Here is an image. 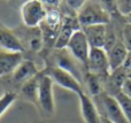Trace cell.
<instances>
[{
	"label": "cell",
	"mask_w": 131,
	"mask_h": 123,
	"mask_svg": "<svg viewBox=\"0 0 131 123\" xmlns=\"http://www.w3.org/2000/svg\"><path fill=\"white\" fill-rule=\"evenodd\" d=\"M128 77H129V75H128V73L125 71V69L123 67L111 71V74L105 81L106 93L111 94L113 97H115L117 93H120L123 84H124V82L127 81Z\"/></svg>",
	"instance_id": "cell-15"
},
{
	"label": "cell",
	"mask_w": 131,
	"mask_h": 123,
	"mask_svg": "<svg viewBox=\"0 0 131 123\" xmlns=\"http://www.w3.org/2000/svg\"><path fill=\"white\" fill-rule=\"evenodd\" d=\"M106 52H107V55H108L109 68H111V71H113L115 69L123 67L125 60H127L129 51H128L124 41L117 40L115 45L109 48L108 51H106Z\"/></svg>",
	"instance_id": "cell-16"
},
{
	"label": "cell",
	"mask_w": 131,
	"mask_h": 123,
	"mask_svg": "<svg viewBox=\"0 0 131 123\" xmlns=\"http://www.w3.org/2000/svg\"><path fill=\"white\" fill-rule=\"evenodd\" d=\"M40 71L38 70V68L36 67V64L34 63L30 60H23L18 67L15 69V71L12 75V78H13V82L15 83H25L27 81L31 80L32 77L37 76Z\"/></svg>",
	"instance_id": "cell-18"
},
{
	"label": "cell",
	"mask_w": 131,
	"mask_h": 123,
	"mask_svg": "<svg viewBox=\"0 0 131 123\" xmlns=\"http://www.w3.org/2000/svg\"><path fill=\"white\" fill-rule=\"evenodd\" d=\"M53 81L45 71L38 75V107L45 114L53 115L55 110L54 96H53Z\"/></svg>",
	"instance_id": "cell-3"
},
{
	"label": "cell",
	"mask_w": 131,
	"mask_h": 123,
	"mask_svg": "<svg viewBox=\"0 0 131 123\" xmlns=\"http://www.w3.org/2000/svg\"><path fill=\"white\" fill-rule=\"evenodd\" d=\"M18 38L21 39L24 48H29V50L34 51V52H39L43 50L44 45V38L43 33L39 27L37 28H28L23 27L18 30H14Z\"/></svg>",
	"instance_id": "cell-11"
},
{
	"label": "cell",
	"mask_w": 131,
	"mask_h": 123,
	"mask_svg": "<svg viewBox=\"0 0 131 123\" xmlns=\"http://www.w3.org/2000/svg\"><path fill=\"white\" fill-rule=\"evenodd\" d=\"M123 68L125 69L128 75L131 76V52L128 53V57H127V60H125L124 64H123Z\"/></svg>",
	"instance_id": "cell-28"
},
{
	"label": "cell",
	"mask_w": 131,
	"mask_h": 123,
	"mask_svg": "<svg viewBox=\"0 0 131 123\" xmlns=\"http://www.w3.org/2000/svg\"><path fill=\"white\" fill-rule=\"evenodd\" d=\"M86 1H88V0H66L67 6L69 7L71 10H75L76 13L79 10V8H81Z\"/></svg>",
	"instance_id": "cell-25"
},
{
	"label": "cell",
	"mask_w": 131,
	"mask_h": 123,
	"mask_svg": "<svg viewBox=\"0 0 131 123\" xmlns=\"http://www.w3.org/2000/svg\"><path fill=\"white\" fill-rule=\"evenodd\" d=\"M116 100L118 101V104H120L121 108H122L123 113H124L125 117H127L128 122L131 123V99L128 98V97H125L123 93H117L115 96Z\"/></svg>",
	"instance_id": "cell-22"
},
{
	"label": "cell",
	"mask_w": 131,
	"mask_h": 123,
	"mask_svg": "<svg viewBox=\"0 0 131 123\" xmlns=\"http://www.w3.org/2000/svg\"><path fill=\"white\" fill-rule=\"evenodd\" d=\"M20 12L24 27L37 28L45 18L47 7L39 0H27L21 6Z\"/></svg>",
	"instance_id": "cell-4"
},
{
	"label": "cell",
	"mask_w": 131,
	"mask_h": 123,
	"mask_svg": "<svg viewBox=\"0 0 131 123\" xmlns=\"http://www.w3.org/2000/svg\"><path fill=\"white\" fill-rule=\"evenodd\" d=\"M121 93H123L125 97L131 99V76L127 78V81L124 82L122 86V90H121Z\"/></svg>",
	"instance_id": "cell-26"
},
{
	"label": "cell",
	"mask_w": 131,
	"mask_h": 123,
	"mask_svg": "<svg viewBox=\"0 0 131 123\" xmlns=\"http://www.w3.org/2000/svg\"><path fill=\"white\" fill-rule=\"evenodd\" d=\"M86 71L100 76L106 81V78L111 74V68H109L108 55L105 48L91 47L86 64Z\"/></svg>",
	"instance_id": "cell-6"
},
{
	"label": "cell",
	"mask_w": 131,
	"mask_h": 123,
	"mask_svg": "<svg viewBox=\"0 0 131 123\" xmlns=\"http://www.w3.org/2000/svg\"><path fill=\"white\" fill-rule=\"evenodd\" d=\"M23 60V53L0 50V77L13 75Z\"/></svg>",
	"instance_id": "cell-13"
},
{
	"label": "cell",
	"mask_w": 131,
	"mask_h": 123,
	"mask_svg": "<svg viewBox=\"0 0 131 123\" xmlns=\"http://www.w3.org/2000/svg\"><path fill=\"white\" fill-rule=\"evenodd\" d=\"M84 83L86 84V89H88L89 93L91 94V97L97 98V97H99L102 92H105L104 91L105 80L101 78L100 76L86 71L85 76H84Z\"/></svg>",
	"instance_id": "cell-19"
},
{
	"label": "cell",
	"mask_w": 131,
	"mask_h": 123,
	"mask_svg": "<svg viewBox=\"0 0 131 123\" xmlns=\"http://www.w3.org/2000/svg\"><path fill=\"white\" fill-rule=\"evenodd\" d=\"M15 99H16V93L15 92H12V91L5 92V93L0 97V117L13 105Z\"/></svg>",
	"instance_id": "cell-21"
},
{
	"label": "cell",
	"mask_w": 131,
	"mask_h": 123,
	"mask_svg": "<svg viewBox=\"0 0 131 123\" xmlns=\"http://www.w3.org/2000/svg\"><path fill=\"white\" fill-rule=\"evenodd\" d=\"M95 99L99 101L104 117H106L107 120H109L113 123H129L115 97L111 96L106 92H102Z\"/></svg>",
	"instance_id": "cell-8"
},
{
	"label": "cell",
	"mask_w": 131,
	"mask_h": 123,
	"mask_svg": "<svg viewBox=\"0 0 131 123\" xmlns=\"http://www.w3.org/2000/svg\"><path fill=\"white\" fill-rule=\"evenodd\" d=\"M116 12L120 15L128 17L131 15V0H116Z\"/></svg>",
	"instance_id": "cell-23"
},
{
	"label": "cell",
	"mask_w": 131,
	"mask_h": 123,
	"mask_svg": "<svg viewBox=\"0 0 131 123\" xmlns=\"http://www.w3.org/2000/svg\"><path fill=\"white\" fill-rule=\"evenodd\" d=\"M98 2H99L111 15L113 13H117V12H116V4H115L116 0H99Z\"/></svg>",
	"instance_id": "cell-24"
},
{
	"label": "cell",
	"mask_w": 131,
	"mask_h": 123,
	"mask_svg": "<svg viewBox=\"0 0 131 123\" xmlns=\"http://www.w3.org/2000/svg\"><path fill=\"white\" fill-rule=\"evenodd\" d=\"M81 28L97 24H108L111 22V14L98 1L88 0L76 13Z\"/></svg>",
	"instance_id": "cell-1"
},
{
	"label": "cell",
	"mask_w": 131,
	"mask_h": 123,
	"mask_svg": "<svg viewBox=\"0 0 131 123\" xmlns=\"http://www.w3.org/2000/svg\"><path fill=\"white\" fill-rule=\"evenodd\" d=\"M79 104H81V114L85 123H102L101 115L99 114L98 107L90 96L86 93H82L78 96Z\"/></svg>",
	"instance_id": "cell-14"
},
{
	"label": "cell",
	"mask_w": 131,
	"mask_h": 123,
	"mask_svg": "<svg viewBox=\"0 0 131 123\" xmlns=\"http://www.w3.org/2000/svg\"><path fill=\"white\" fill-rule=\"evenodd\" d=\"M127 20L129 21V23L131 24V15H129V16H128V17H127Z\"/></svg>",
	"instance_id": "cell-30"
},
{
	"label": "cell",
	"mask_w": 131,
	"mask_h": 123,
	"mask_svg": "<svg viewBox=\"0 0 131 123\" xmlns=\"http://www.w3.org/2000/svg\"><path fill=\"white\" fill-rule=\"evenodd\" d=\"M44 71L52 78L53 83L58 84L59 86L63 87V89L68 90L70 92H74L77 96H81L82 93H85L82 83L77 78H75L71 74L68 73V71H66L61 68H58L55 66L47 67Z\"/></svg>",
	"instance_id": "cell-5"
},
{
	"label": "cell",
	"mask_w": 131,
	"mask_h": 123,
	"mask_svg": "<svg viewBox=\"0 0 131 123\" xmlns=\"http://www.w3.org/2000/svg\"><path fill=\"white\" fill-rule=\"evenodd\" d=\"M39 1L43 2L47 8H58L62 0H39Z\"/></svg>",
	"instance_id": "cell-27"
},
{
	"label": "cell",
	"mask_w": 131,
	"mask_h": 123,
	"mask_svg": "<svg viewBox=\"0 0 131 123\" xmlns=\"http://www.w3.org/2000/svg\"><path fill=\"white\" fill-rule=\"evenodd\" d=\"M66 48H67L70 52V54L78 62H81L86 69V64H88V59H89V54H90L91 46H90V44H89L88 38H86L83 30L79 29L72 35Z\"/></svg>",
	"instance_id": "cell-9"
},
{
	"label": "cell",
	"mask_w": 131,
	"mask_h": 123,
	"mask_svg": "<svg viewBox=\"0 0 131 123\" xmlns=\"http://www.w3.org/2000/svg\"><path fill=\"white\" fill-rule=\"evenodd\" d=\"M0 50L20 53H23L25 51L16 32L2 24H0Z\"/></svg>",
	"instance_id": "cell-12"
},
{
	"label": "cell",
	"mask_w": 131,
	"mask_h": 123,
	"mask_svg": "<svg viewBox=\"0 0 131 123\" xmlns=\"http://www.w3.org/2000/svg\"><path fill=\"white\" fill-rule=\"evenodd\" d=\"M84 31L88 41L91 47H105V41H106V33H107V24H97L90 25V27L82 28Z\"/></svg>",
	"instance_id": "cell-17"
},
{
	"label": "cell",
	"mask_w": 131,
	"mask_h": 123,
	"mask_svg": "<svg viewBox=\"0 0 131 123\" xmlns=\"http://www.w3.org/2000/svg\"><path fill=\"white\" fill-rule=\"evenodd\" d=\"M54 63H55L54 64L55 67L68 71V73L71 74L75 78H77V80L83 84L84 76H85V73L83 71L84 66L70 54V52L67 48H63V50H55ZM84 68H85V67H84Z\"/></svg>",
	"instance_id": "cell-7"
},
{
	"label": "cell",
	"mask_w": 131,
	"mask_h": 123,
	"mask_svg": "<svg viewBox=\"0 0 131 123\" xmlns=\"http://www.w3.org/2000/svg\"><path fill=\"white\" fill-rule=\"evenodd\" d=\"M62 21H63V14L59 9L47 8L45 18L39 25L45 45H52L54 47V43L58 38L60 29H61Z\"/></svg>",
	"instance_id": "cell-2"
},
{
	"label": "cell",
	"mask_w": 131,
	"mask_h": 123,
	"mask_svg": "<svg viewBox=\"0 0 131 123\" xmlns=\"http://www.w3.org/2000/svg\"><path fill=\"white\" fill-rule=\"evenodd\" d=\"M101 122L102 123H113V122H111L109 120H107L106 117H104V116H101Z\"/></svg>",
	"instance_id": "cell-29"
},
{
	"label": "cell",
	"mask_w": 131,
	"mask_h": 123,
	"mask_svg": "<svg viewBox=\"0 0 131 123\" xmlns=\"http://www.w3.org/2000/svg\"><path fill=\"white\" fill-rule=\"evenodd\" d=\"M38 75L21 85V94L23 98L37 106H38Z\"/></svg>",
	"instance_id": "cell-20"
},
{
	"label": "cell",
	"mask_w": 131,
	"mask_h": 123,
	"mask_svg": "<svg viewBox=\"0 0 131 123\" xmlns=\"http://www.w3.org/2000/svg\"><path fill=\"white\" fill-rule=\"evenodd\" d=\"M79 29L82 28L78 22L77 15L63 14V21H62V25L58 35V38L54 43V50H63L67 47L71 36Z\"/></svg>",
	"instance_id": "cell-10"
}]
</instances>
